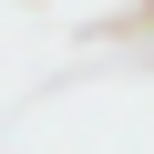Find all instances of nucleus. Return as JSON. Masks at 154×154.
<instances>
[{
    "mask_svg": "<svg viewBox=\"0 0 154 154\" xmlns=\"http://www.w3.org/2000/svg\"><path fill=\"white\" fill-rule=\"evenodd\" d=\"M134 21H154V0H144V11H134Z\"/></svg>",
    "mask_w": 154,
    "mask_h": 154,
    "instance_id": "nucleus-1",
    "label": "nucleus"
}]
</instances>
